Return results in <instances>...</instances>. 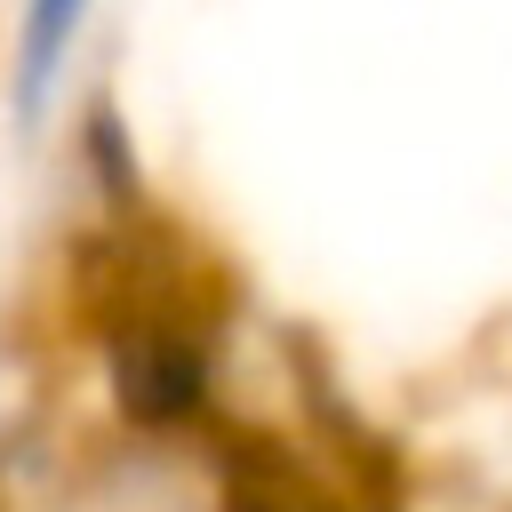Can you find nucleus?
<instances>
[{"label": "nucleus", "mask_w": 512, "mask_h": 512, "mask_svg": "<svg viewBox=\"0 0 512 512\" xmlns=\"http://www.w3.org/2000/svg\"><path fill=\"white\" fill-rule=\"evenodd\" d=\"M104 0H8V32H0V112L16 144H40L80 88L88 40H96Z\"/></svg>", "instance_id": "f257e3e1"}]
</instances>
